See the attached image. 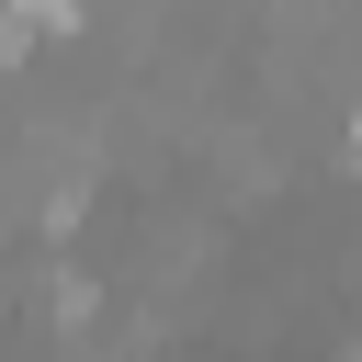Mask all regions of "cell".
I'll return each instance as SVG.
<instances>
[{
  "label": "cell",
  "instance_id": "1",
  "mask_svg": "<svg viewBox=\"0 0 362 362\" xmlns=\"http://www.w3.org/2000/svg\"><path fill=\"white\" fill-rule=\"evenodd\" d=\"M351 158H362V113H351Z\"/></svg>",
  "mask_w": 362,
  "mask_h": 362
}]
</instances>
